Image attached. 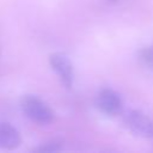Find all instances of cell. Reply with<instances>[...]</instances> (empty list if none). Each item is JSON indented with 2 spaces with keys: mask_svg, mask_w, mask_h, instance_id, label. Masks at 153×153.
Masks as SVG:
<instances>
[{
  "mask_svg": "<svg viewBox=\"0 0 153 153\" xmlns=\"http://www.w3.org/2000/svg\"><path fill=\"white\" fill-rule=\"evenodd\" d=\"M20 109L30 121L39 126H47L54 121V111L37 96L24 94L20 98Z\"/></svg>",
  "mask_w": 153,
  "mask_h": 153,
  "instance_id": "6da1fadb",
  "label": "cell"
},
{
  "mask_svg": "<svg viewBox=\"0 0 153 153\" xmlns=\"http://www.w3.org/2000/svg\"><path fill=\"white\" fill-rule=\"evenodd\" d=\"M126 127L136 136L153 137V120L143 111L130 109L123 115Z\"/></svg>",
  "mask_w": 153,
  "mask_h": 153,
  "instance_id": "7a4b0ae2",
  "label": "cell"
},
{
  "mask_svg": "<svg viewBox=\"0 0 153 153\" xmlns=\"http://www.w3.org/2000/svg\"><path fill=\"white\" fill-rule=\"evenodd\" d=\"M97 109L106 116H118L123 110V100L121 96L112 88H103L96 98Z\"/></svg>",
  "mask_w": 153,
  "mask_h": 153,
  "instance_id": "3957f363",
  "label": "cell"
},
{
  "mask_svg": "<svg viewBox=\"0 0 153 153\" xmlns=\"http://www.w3.org/2000/svg\"><path fill=\"white\" fill-rule=\"evenodd\" d=\"M49 65L60 78L63 86L71 88L74 81V69L71 59L65 53H53L49 55Z\"/></svg>",
  "mask_w": 153,
  "mask_h": 153,
  "instance_id": "277c9868",
  "label": "cell"
},
{
  "mask_svg": "<svg viewBox=\"0 0 153 153\" xmlns=\"http://www.w3.org/2000/svg\"><path fill=\"white\" fill-rule=\"evenodd\" d=\"M22 136L16 127L7 122H0V149L12 151L20 146Z\"/></svg>",
  "mask_w": 153,
  "mask_h": 153,
  "instance_id": "5b68a950",
  "label": "cell"
},
{
  "mask_svg": "<svg viewBox=\"0 0 153 153\" xmlns=\"http://www.w3.org/2000/svg\"><path fill=\"white\" fill-rule=\"evenodd\" d=\"M137 56L140 62L153 72V45L143 47L142 49H140Z\"/></svg>",
  "mask_w": 153,
  "mask_h": 153,
  "instance_id": "8992f818",
  "label": "cell"
},
{
  "mask_svg": "<svg viewBox=\"0 0 153 153\" xmlns=\"http://www.w3.org/2000/svg\"><path fill=\"white\" fill-rule=\"evenodd\" d=\"M62 146H63V142L61 140H50L41 146H38L37 148H35L33 151L35 152H38V153H54V152H59L62 149Z\"/></svg>",
  "mask_w": 153,
  "mask_h": 153,
  "instance_id": "52a82bcc",
  "label": "cell"
},
{
  "mask_svg": "<svg viewBox=\"0 0 153 153\" xmlns=\"http://www.w3.org/2000/svg\"><path fill=\"white\" fill-rule=\"evenodd\" d=\"M109 1H116V0H109Z\"/></svg>",
  "mask_w": 153,
  "mask_h": 153,
  "instance_id": "ba28073f",
  "label": "cell"
}]
</instances>
